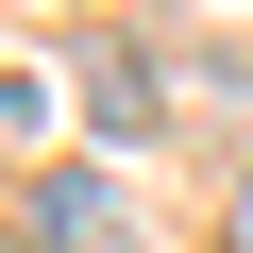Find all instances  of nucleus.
<instances>
[{
    "instance_id": "nucleus-1",
    "label": "nucleus",
    "mask_w": 253,
    "mask_h": 253,
    "mask_svg": "<svg viewBox=\"0 0 253 253\" xmlns=\"http://www.w3.org/2000/svg\"><path fill=\"white\" fill-rule=\"evenodd\" d=\"M34 236H51V253H118V186H101V169H51V186H34Z\"/></svg>"
},
{
    "instance_id": "nucleus-2",
    "label": "nucleus",
    "mask_w": 253,
    "mask_h": 253,
    "mask_svg": "<svg viewBox=\"0 0 253 253\" xmlns=\"http://www.w3.org/2000/svg\"><path fill=\"white\" fill-rule=\"evenodd\" d=\"M84 118H101V135H169V84L135 51H84Z\"/></svg>"
},
{
    "instance_id": "nucleus-3",
    "label": "nucleus",
    "mask_w": 253,
    "mask_h": 253,
    "mask_svg": "<svg viewBox=\"0 0 253 253\" xmlns=\"http://www.w3.org/2000/svg\"><path fill=\"white\" fill-rule=\"evenodd\" d=\"M219 253H253V169H236V203H219Z\"/></svg>"
}]
</instances>
